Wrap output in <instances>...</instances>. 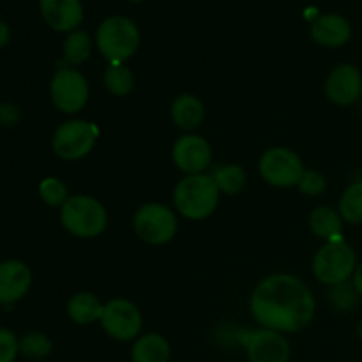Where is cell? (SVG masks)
I'll return each instance as SVG.
<instances>
[{
  "mask_svg": "<svg viewBox=\"0 0 362 362\" xmlns=\"http://www.w3.org/2000/svg\"><path fill=\"white\" fill-rule=\"evenodd\" d=\"M315 297L310 286L292 274H272L253 290L250 310L262 329L292 334L303 331L315 317Z\"/></svg>",
  "mask_w": 362,
  "mask_h": 362,
  "instance_id": "6da1fadb",
  "label": "cell"
},
{
  "mask_svg": "<svg viewBox=\"0 0 362 362\" xmlns=\"http://www.w3.org/2000/svg\"><path fill=\"white\" fill-rule=\"evenodd\" d=\"M219 194L221 191L216 186L212 175H186L173 189V204L182 218L202 221L216 211Z\"/></svg>",
  "mask_w": 362,
  "mask_h": 362,
  "instance_id": "7a4b0ae2",
  "label": "cell"
},
{
  "mask_svg": "<svg viewBox=\"0 0 362 362\" xmlns=\"http://www.w3.org/2000/svg\"><path fill=\"white\" fill-rule=\"evenodd\" d=\"M95 42L108 64H124L140 48V28L126 16H110L98 27Z\"/></svg>",
  "mask_w": 362,
  "mask_h": 362,
  "instance_id": "3957f363",
  "label": "cell"
},
{
  "mask_svg": "<svg viewBox=\"0 0 362 362\" xmlns=\"http://www.w3.org/2000/svg\"><path fill=\"white\" fill-rule=\"evenodd\" d=\"M60 223L71 235L92 239L105 232L108 225V212L95 198L88 194H74L60 207Z\"/></svg>",
  "mask_w": 362,
  "mask_h": 362,
  "instance_id": "277c9868",
  "label": "cell"
},
{
  "mask_svg": "<svg viewBox=\"0 0 362 362\" xmlns=\"http://www.w3.org/2000/svg\"><path fill=\"white\" fill-rule=\"evenodd\" d=\"M357 255L346 240H327L313 257V276L322 285L336 286L352 279Z\"/></svg>",
  "mask_w": 362,
  "mask_h": 362,
  "instance_id": "5b68a950",
  "label": "cell"
},
{
  "mask_svg": "<svg viewBox=\"0 0 362 362\" xmlns=\"http://www.w3.org/2000/svg\"><path fill=\"white\" fill-rule=\"evenodd\" d=\"M177 216L166 205L152 202L145 204L134 212L133 226L136 235L144 243L152 246H161L170 243L177 233Z\"/></svg>",
  "mask_w": 362,
  "mask_h": 362,
  "instance_id": "8992f818",
  "label": "cell"
},
{
  "mask_svg": "<svg viewBox=\"0 0 362 362\" xmlns=\"http://www.w3.org/2000/svg\"><path fill=\"white\" fill-rule=\"evenodd\" d=\"M99 129L87 120L73 119L59 126L53 134V151L64 161H78L87 158L98 141Z\"/></svg>",
  "mask_w": 362,
  "mask_h": 362,
  "instance_id": "52a82bcc",
  "label": "cell"
},
{
  "mask_svg": "<svg viewBox=\"0 0 362 362\" xmlns=\"http://www.w3.org/2000/svg\"><path fill=\"white\" fill-rule=\"evenodd\" d=\"M262 179L274 187L297 186L304 173L303 159L286 147H272L258 161Z\"/></svg>",
  "mask_w": 362,
  "mask_h": 362,
  "instance_id": "ba28073f",
  "label": "cell"
},
{
  "mask_svg": "<svg viewBox=\"0 0 362 362\" xmlns=\"http://www.w3.org/2000/svg\"><path fill=\"white\" fill-rule=\"evenodd\" d=\"M49 98L55 108L66 115L81 112L88 101L87 78L73 67L59 69L49 83Z\"/></svg>",
  "mask_w": 362,
  "mask_h": 362,
  "instance_id": "9c48e42d",
  "label": "cell"
},
{
  "mask_svg": "<svg viewBox=\"0 0 362 362\" xmlns=\"http://www.w3.org/2000/svg\"><path fill=\"white\" fill-rule=\"evenodd\" d=\"M101 325L110 338L117 341H133L140 336L144 318L136 304L126 299H112L105 304Z\"/></svg>",
  "mask_w": 362,
  "mask_h": 362,
  "instance_id": "30bf717a",
  "label": "cell"
},
{
  "mask_svg": "<svg viewBox=\"0 0 362 362\" xmlns=\"http://www.w3.org/2000/svg\"><path fill=\"white\" fill-rule=\"evenodd\" d=\"M172 158L180 172L186 175H198L211 166L212 147L204 136L184 134L173 144Z\"/></svg>",
  "mask_w": 362,
  "mask_h": 362,
  "instance_id": "8fae6325",
  "label": "cell"
},
{
  "mask_svg": "<svg viewBox=\"0 0 362 362\" xmlns=\"http://www.w3.org/2000/svg\"><path fill=\"white\" fill-rule=\"evenodd\" d=\"M246 354L250 362H288L292 350L281 332L260 329L247 336Z\"/></svg>",
  "mask_w": 362,
  "mask_h": 362,
  "instance_id": "7c38bea8",
  "label": "cell"
},
{
  "mask_svg": "<svg viewBox=\"0 0 362 362\" xmlns=\"http://www.w3.org/2000/svg\"><path fill=\"white\" fill-rule=\"evenodd\" d=\"M362 74L352 64H341L331 71L325 81V95L338 106H350L359 99Z\"/></svg>",
  "mask_w": 362,
  "mask_h": 362,
  "instance_id": "4fadbf2b",
  "label": "cell"
},
{
  "mask_svg": "<svg viewBox=\"0 0 362 362\" xmlns=\"http://www.w3.org/2000/svg\"><path fill=\"white\" fill-rule=\"evenodd\" d=\"M39 9L46 23L57 32H71L83 20V6L80 0H39Z\"/></svg>",
  "mask_w": 362,
  "mask_h": 362,
  "instance_id": "5bb4252c",
  "label": "cell"
},
{
  "mask_svg": "<svg viewBox=\"0 0 362 362\" xmlns=\"http://www.w3.org/2000/svg\"><path fill=\"white\" fill-rule=\"evenodd\" d=\"M30 269L18 260L0 264V304H13L23 299L30 288Z\"/></svg>",
  "mask_w": 362,
  "mask_h": 362,
  "instance_id": "9a60e30c",
  "label": "cell"
},
{
  "mask_svg": "<svg viewBox=\"0 0 362 362\" xmlns=\"http://www.w3.org/2000/svg\"><path fill=\"white\" fill-rule=\"evenodd\" d=\"M311 37L325 48H339L352 37V25L341 14H320L311 23Z\"/></svg>",
  "mask_w": 362,
  "mask_h": 362,
  "instance_id": "2e32d148",
  "label": "cell"
},
{
  "mask_svg": "<svg viewBox=\"0 0 362 362\" xmlns=\"http://www.w3.org/2000/svg\"><path fill=\"white\" fill-rule=\"evenodd\" d=\"M173 124L182 131H193L202 124L205 117L204 103L193 94H180L173 99L170 108Z\"/></svg>",
  "mask_w": 362,
  "mask_h": 362,
  "instance_id": "e0dca14e",
  "label": "cell"
},
{
  "mask_svg": "<svg viewBox=\"0 0 362 362\" xmlns=\"http://www.w3.org/2000/svg\"><path fill=\"white\" fill-rule=\"evenodd\" d=\"M172 349L165 336L148 332L134 339L131 350V362H168Z\"/></svg>",
  "mask_w": 362,
  "mask_h": 362,
  "instance_id": "ac0fdd59",
  "label": "cell"
},
{
  "mask_svg": "<svg viewBox=\"0 0 362 362\" xmlns=\"http://www.w3.org/2000/svg\"><path fill=\"white\" fill-rule=\"evenodd\" d=\"M105 304L90 292H80L67 303V317L80 325H90L101 320Z\"/></svg>",
  "mask_w": 362,
  "mask_h": 362,
  "instance_id": "d6986e66",
  "label": "cell"
},
{
  "mask_svg": "<svg viewBox=\"0 0 362 362\" xmlns=\"http://www.w3.org/2000/svg\"><path fill=\"white\" fill-rule=\"evenodd\" d=\"M310 228L317 237L325 240L341 239L343 218L336 209L322 205L310 214Z\"/></svg>",
  "mask_w": 362,
  "mask_h": 362,
  "instance_id": "ffe728a7",
  "label": "cell"
},
{
  "mask_svg": "<svg viewBox=\"0 0 362 362\" xmlns=\"http://www.w3.org/2000/svg\"><path fill=\"white\" fill-rule=\"evenodd\" d=\"M103 81L110 94L124 98L134 88V74L124 64H108L103 74Z\"/></svg>",
  "mask_w": 362,
  "mask_h": 362,
  "instance_id": "44dd1931",
  "label": "cell"
},
{
  "mask_svg": "<svg viewBox=\"0 0 362 362\" xmlns=\"http://www.w3.org/2000/svg\"><path fill=\"white\" fill-rule=\"evenodd\" d=\"M338 212L343 221L350 225H362V180L350 184L338 202Z\"/></svg>",
  "mask_w": 362,
  "mask_h": 362,
  "instance_id": "7402d4cb",
  "label": "cell"
},
{
  "mask_svg": "<svg viewBox=\"0 0 362 362\" xmlns=\"http://www.w3.org/2000/svg\"><path fill=\"white\" fill-rule=\"evenodd\" d=\"M64 60L71 66H80L87 62L92 53V41L85 30H74L67 34L62 45Z\"/></svg>",
  "mask_w": 362,
  "mask_h": 362,
  "instance_id": "603a6c76",
  "label": "cell"
},
{
  "mask_svg": "<svg viewBox=\"0 0 362 362\" xmlns=\"http://www.w3.org/2000/svg\"><path fill=\"white\" fill-rule=\"evenodd\" d=\"M216 186L221 193L225 194H237L239 191L244 189L247 182V175L244 172L243 166L239 165H225L219 166L214 173H212Z\"/></svg>",
  "mask_w": 362,
  "mask_h": 362,
  "instance_id": "cb8c5ba5",
  "label": "cell"
},
{
  "mask_svg": "<svg viewBox=\"0 0 362 362\" xmlns=\"http://www.w3.org/2000/svg\"><path fill=\"white\" fill-rule=\"evenodd\" d=\"M53 352V343L42 332H28L20 339V354L28 359H45Z\"/></svg>",
  "mask_w": 362,
  "mask_h": 362,
  "instance_id": "d4e9b609",
  "label": "cell"
},
{
  "mask_svg": "<svg viewBox=\"0 0 362 362\" xmlns=\"http://www.w3.org/2000/svg\"><path fill=\"white\" fill-rule=\"evenodd\" d=\"M39 194H41L42 202L49 207H62L69 198L67 186L55 177H48L39 184Z\"/></svg>",
  "mask_w": 362,
  "mask_h": 362,
  "instance_id": "484cf974",
  "label": "cell"
},
{
  "mask_svg": "<svg viewBox=\"0 0 362 362\" xmlns=\"http://www.w3.org/2000/svg\"><path fill=\"white\" fill-rule=\"evenodd\" d=\"M357 299H359V293L354 288L352 281L331 286V292H329V300L332 308L338 311H350L357 304Z\"/></svg>",
  "mask_w": 362,
  "mask_h": 362,
  "instance_id": "4316f807",
  "label": "cell"
},
{
  "mask_svg": "<svg viewBox=\"0 0 362 362\" xmlns=\"http://www.w3.org/2000/svg\"><path fill=\"white\" fill-rule=\"evenodd\" d=\"M297 187L306 197H318V194H322L325 191L327 182H325V177L318 170H304Z\"/></svg>",
  "mask_w": 362,
  "mask_h": 362,
  "instance_id": "83f0119b",
  "label": "cell"
},
{
  "mask_svg": "<svg viewBox=\"0 0 362 362\" xmlns=\"http://www.w3.org/2000/svg\"><path fill=\"white\" fill-rule=\"evenodd\" d=\"M20 354V341L9 329H0V362H14Z\"/></svg>",
  "mask_w": 362,
  "mask_h": 362,
  "instance_id": "f1b7e54d",
  "label": "cell"
},
{
  "mask_svg": "<svg viewBox=\"0 0 362 362\" xmlns=\"http://www.w3.org/2000/svg\"><path fill=\"white\" fill-rule=\"evenodd\" d=\"M352 285L354 288H356V292L359 293V297H362V262L361 264H357L356 272H354L352 276Z\"/></svg>",
  "mask_w": 362,
  "mask_h": 362,
  "instance_id": "f546056e",
  "label": "cell"
},
{
  "mask_svg": "<svg viewBox=\"0 0 362 362\" xmlns=\"http://www.w3.org/2000/svg\"><path fill=\"white\" fill-rule=\"evenodd\" d=\"M9 42V27L4 21H0V48Z\"/></svg>",
  "mask_w": 362,
  "mask_h": 362,
  "instance_id": "4dcf8cb0",
  "label": "cell"
},
{
  "mask_svg": "<svg viewBox=\"0 0 362 362\" xmlns=\"http://www.w3.org/2000/svg\"><path fill=\"white\" fill-rule=\"evenodd\" d=\"M357 334H359L361 341H362V320L359 322V327H357Z\"/></svg>",
  "mask_w": 362,
  "mask_h": 362,
  "instance_id": "1f68e13d",
  "label": "cell"
},
{
  "mask_svg": "<svg viewBox=\"0 0 362 362\" xmlns=\"http://www.w3.org/2000/svg\"><path fill=\"white\" fill-rule=\"evenodd\" d=\"M131 2H144V0H131Z\"/></svg>",
  "mask_w": 362,
  "mask_h": 362,
  "instance_id": "d6a6232c",
  "label": "cell"
}]
</instances>
